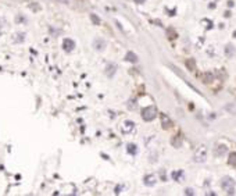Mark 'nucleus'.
Instances as JSON below:
<instances>
[{
    "instance_id": "obj_17",
    "label": "nucleus",
    "mask_w": 236,
    "mask_h": 196,
    "mask_svg": "<svg viewBox=\"0 0 236 196\" xmlns=\"http://www.w3.org/2000/svg\"><path fill=\"white\" fill-rule=\"evenodd\" d=\"M211 79H213L211 74H206L204 75V82H211Z\"/></svg>"
},
{
    "instance_id": "obj_4",
    "label": "nucleus",
    "mask_w": 236,
    "mask_h": 196,
    "mask_svg": "<svg viewBox=\"0 0 236 196\" xmlns=\"http://www.w3.org/2000/svg\"><path fill=\"white\" fill-rule=\"evenodd\" d=\"M160 120H161V127L164 129H169L172 125H174V121L168 117V114H160Z\"/></svg>"
},
{
    "instance_id": "obj_13",
    "label": "nucleus",
    "mask_w": 236,
    "mask_h": 196,
    "mask_svg": "<svg viewBox=\"0 0 236 196\" xmlns=\"http://www.w3.org/2000/svg\"><path fill=\"white\" fill-rule=\"evenodd\" d=\"M125 60L131 61V63H138V56H136L133 52H129V53H127V57H125Z\"/></svg>"
},
{
    "instance_id": "obj_12",
    "label": "nucleus",
    "mask_w": 236,
    "mask_h": 196,
    "mask_svg": "<svg viewBox=\"0 0 236 196\" xmlns=\"http://www.w3.org/2000/svg\"><path fill=\"white\" fill-rule=\"evenodd\" d=\"M93 46H95V49H97V50H103L104 47H106V42L101 39H96L93 42Z\"/></svg>"
},
{
    "instance_id": "obj_15",
    "label": "nucleus",
    "mask_w": 236,
    "mask_h": 196,
    "mask_svg": "<svg viewBox=\"0 0 236 196\" xmlns=\"http://www.w3.org/2000/svg\"><path fill=\"white\" fill-rule=\"evenodd\" d=\"M228 163H229V164H231V166H234V167H236V152L229 153Z\"/></svg>"
},
{
    "instance_id": "obj_19",
    "label": "nucleus",
    "mask_w": 236,
    "mask_h": 196,
    "mask_svg": "<svg viewBox=\"0 0 236 196\" xmlns=\"http://www.w3.org/2000/svg\"><path fill=\"white\" fill-rule=\"evenodd\" d=\"M172 177H174V178H177V180H179V178L182 177V171H178V173L172 174Z\"/></svg>"
},
{
    "instance_id": "obj_6",
    "label": "nucleus",
    "mask_w": 236,
    "mask_h": 196,
    "mask_svg": "<svg viewBox=\"0 0 236 196\" xmlns=\"http://www.w3.org/2000/svg\"><path fill=\"white\" fill-rule=\"evenodd\" d=\"M74 47H75V42H74L72 39L65 38V39L62 40V49H64L65 52H71V50H74Z\"/></svg>"
},
{
    "instance_id": "obj_3",
    "label": "nucleus",
    "mask_w": 236,
    "mask_h": 196,
    "mask_svg": "<svg viewBox=\"0 0 236 196\" xmlns=\"http://www.w3.org/2000/svg\"><path fill=\"white\" fill-rule=\"evenodd\" d=\"M157 117V109L154 106H147L142 110V118L146 121H153Z\"/></svg>"
},
{
    "instance_id": "obj_8",
    "label": "nucleus",
    "mask_w": 236,
    "mask_h": 196,
    "mask_svg": "<svg viewBox=\"0 0 236 196\" xmlns=\"http://www.w3.org/2000/svg\"><path fill=\"white\" fill-rule=\"evenodd\" d=\"M225 153H226V147L222 146V145L215 146V149H214V154H215V156H224Z\"/></svg>"
},
{
    "instance_id": "obj_20",
    "label": "nucleus",
    "mask_w": 236,
    "mask_h": 196,
    "mask_svg": "<svg viewBox=\"0 0 236 196\" xmlns=\"http://www.w3.org/2000/svg\"><path fill=\"white\" fill-rule=\"evenodd\" d=\"M185 194H186V195H193V191H192V189H186V191H185Z\"/></svg>"
},
{
    "instance_id": "obj_2",
    "label": "nucleus",
    "mask_w": 236,
    "mask_h": 196,
    "mask_svg": "<svg viewBox=\"0 0 236 196\" xmlns=\"http://www.w3.org/2000/svg\"><path fill=\"white\" fill-rule=\"evenodd\" d=\"M221 186L228 195L235 194V181L231 177H224L222 181H221Z\"/></svg>"
},
{
    "instance_id": "obj_21",
    "label": "nucleus",
    "mask_w": 236,
    "mask_h": 196,
    "mask_svg": "<svg viewBox=\"0 0 236 196\" xmlns=\"http://www.w3.org/2000/svg\"><path fill=\"white\" fill-rule=\"evenodd\" d=\"M135 2H136V3H139V4H140V3H143V2H145V0H135Z\"/></svg>"
},
{
    "instance_id": "obj_5",
    "label": "nucleus",
    "mask_w": 236,
    "mask_h": 196,
    "mask_svg": "<svg viewBox=\"0 0 236 196\" xmlns=\"http://www.w3.org/2000/svg\"><path fill=\"white\" fill-rule=\"evenodd\" d=\"M121 129L124 133H132L133 131H135V123H133V121H125V123L122 124Z\"/></svg>"
},
{
    "instance_id": "obj_11",
    "label": "nucleus",
    "mask_w": 236,
    "mask_h": 196,
    "mask_svg": "<svg viewBox=\"0 0 236 196\" xmlns=\"http://www.w3.org/2000/svg\"><path fill=\"white\" fill-rule=\"evenodd\" d=\"M145 184L147 186H151L156 184V175H147V177H145Z\"/></svg>"
},
{
    "instance_id": "obj_14",
    "label": "nucleus",
    "mask_w": 236,
    "mask_h": 196,
    "mask_svg": "<svg viewBox=\"0 0 236 196\" xmlns=\"http://www.w3.org/2000/svg\"><path fill=\"white\" fill-rule=\"evenodd\" d=\"M225 54L228 56V57H234L235 56V49L232 44H228V46L225 47Z\"/></svg>"
},
{
    "instance_id": "obj_18",
    "label": "nucleus",
    "mask_w": 236,
    "mask_h": 196,
    "mask_svg": "<svg viewBox=\"0 0 236 196\" xmlns=\"http://www.w3.org/2000/svg\"><path fill=\"white\" fill-rule=\"evenodd\" d=\"M128 150H131V153H135L136 152V146L135 145H128Z\"/></svg>"
},
{
    "instance_id": "obj_10",
    "label": "nucleus",
    "mask_w": 236,
    "mask_h": 196,
    "mask_svg": "<svg viewBox=\"0 0 236 196\" xmlns=\"http://www.w3.org/2000/svg\"><path fill=\"white\" fill-rule=\"evenodd\" d=\"M185 65L187 67V70L189 71H195L196 70V61L193 60V58H187V60L185 61Z\"/></svg>"
},
{
    "instance_id": "obj_16",
    "label": "nucleus",
    "mask_w": 236,
    "mask_h": 196,
    "mask_svg": "<svg viewBox=\"0 0 236 196\" xmlns=\"http://www.w3.org/2000/svg\"><path fill=\"white\" fill-rule=\"evenodd\" d=\"M90 20H92V21H93L95 24H97V25L100 24V18H99L97 16H95V14H90Z\"/></svg>"
},
{
    "instance_id": "obj_9",
    "label": "nucleus",
    "mask_w": 236,
    "mask_h": 196,
    "mask_svg": "<svg viewBox=\"0 0 236 196\" xmlns=\"http://www.w3.org/2000/svg\"><path fill=\"white\" fill-rule=\"evenodd\" d=\"M115 70H117V67H115V64H109L106 67V74L107 77H113L115 74Z\"/></svg>"
},
{
    "instance_id": "obj_1",
    "label": "nucleus",
    "mask_w": 236,
    "mask_h": 196,
    "mask_svg": "<svg viewBox=\"0 0 236 196\" xmlns=\"http://www.w3.org/2000/svg\"><path fill=\"white\" fill-rule=\"evenodd\" d=\"M207 160V146L206 145H200L196 149L195 154H193V161L195 163H204Z\"/></svg>"
},
{
    "instance_id": "obj_7",
    "label": "nucleus",
    "mask_w": 236,
    "mask_h": 196,
    "mask_svg": "<svg viewBox=\"0 0 236 196\" xmlns=\"http://www.w3.org/2000/svg\"><path fill=\"white\" fill-rule=\"evenodd\" d=\"M182 141H183V139H182V135H181V133H178V135H175L174 138L171 139V145L174 147H181Z\"/></svg>"
}]
</instances>
